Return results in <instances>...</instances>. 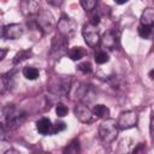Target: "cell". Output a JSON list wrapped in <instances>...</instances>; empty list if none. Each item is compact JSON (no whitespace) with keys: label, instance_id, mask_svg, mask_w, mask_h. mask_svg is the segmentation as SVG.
I'll list each match as a JSON object with an SVG mask.
<instances>
[{"label":"cell","instance_id":"cell-31","mask_svg":"<svg viewBox=\"0 0 154 154\" xmlns=\"http://www.w3.org/2000/svg\"><path fill=\"white\" fill-rule=\"evenodd\" d=\"M149 77H150V79H153V70L149 72Z\"/></svg>","mask_w":154,"mask_h":154},{"label":"cell","instance_id":"cell-23","mask_svg":"<svg viewBox=\"0 0 154 154\" xmlns=\"http://www.w3.org/2000/svg\"><path fill=\"white\" fill-rule=\"evenodd\" d=\"M65 128H66V124H65L64 122H55V123L52 125V128H51V132H49V134L55 135V134H58V132L65 130Z\"/></svg>","mask_w":154,"mask_h":154},{"label":"cell","instance_id":"cell-6","mask_svg":"<svg viewBox=\"0 0 154 154\" xmlns=\"http://www.w3.org/2000/svg\"><path fill=\"white\" fill-rule=\"evenodd\" d=\"M138 120V114L135 111H126L123 112L118 120H117V126L120 130H125V129H131L134 126H136Z\"/></svg>","mask_w":154,"mask_h":154},{"label":"cell","instance_id":"cell-2","mask_svg":"<svg viewBox=\"0 0 154 154\" xmlns=\"http://www.w3.org/2000/svg\"><path fill=\"white\" fill-rule=\"evenodd\" d=\"M118 130L119 129L117 126V122L114 119L107 118L99 126V136L103 143H111L116 140Z\"/></svg>","mask_w":154,"mask_h":154},{"label":"cell","instance_id":"cell-20","mask_svg":"<svg viewBox=\"0 0 154 154\" xmlns=\"http://www.w3.org/2000/svg\"><path fill=\"white\" fill-rule=\"evenodd\" d=\"M10 79H11V77L8 78L4 75H0V95H2L7 90V88H10V85H11Z\"/></svg>","mask_w":154,"mask_h":154},{"label":"cell","instance_id":"cell-27","mask_svg":"<svg viewBox=\"0 0 154 154\" xmlns=\"http://www.w3.org/2000/svg\"><path fill=\"white\" fill-rule=\"evenodd\" d=\"M6 54H7V49L6 48H0V61L5 58Z\"/></svg>","mask_w":154,"mask_h":154},{"label":"cell","instance_id":"cell-26","mask_svg":"<svg viewBox=\"0 0 154 154\" xmlns=\"http://www.w3.org/2000/svg\"><path fill=\"white\" fill-rule=\"evenodd\" d=\"M7 138V132H6V129L4 128V125L0 123V140L4 141Z\"/></svg>","mask_w":154,"mask_h":154},{"label":"cell","instance_id":"cell-18","mask_svg":"<svg viewBox=\"0 0 154 154\" xmlns=\"http://www.w3.org/2000/svg\"><path fill=\"white\" fill-rule=\"evenodd\" d=\"M30 57H31V51H29V49H28V51H20V52H18V53L14 55L12 63L16 65V64H19V63L26 60V59L30 58Z\"/></svg>","mask_w":154,"mask_h":154},{"label":"cell","instance_id":"cell-8","mask_svg":"<svg viewBox=\"0 0 154 154\" xmlns=\"http://www.w3.org/2000/svg\"><path fill=\"white\" fill-rule=\"evenodd\" d=\"M67 38L60 36L59 34L53 37L52 41V49H51V55L54 57V59H59L61 55L67 53Z\"/></svg>","mask_w":154,"mask_h":154},{"label":"cell","instance_id":"cell-22","mask_svg":"<svg viewBox=\"0 0 154 154\" xmlns=\"http://www.w3.org/2000/svg\"><path fill=\"white\" fill-rule=\"evenodd\" d=\"M152 28L153 26H148V25H140L138 26V35L143 38H148L152 34Z\"/></svg>","mask_w":154,"mask_h":154},{"label":"cell","instance_id":"cell-24","mask_svg":"<svg viewBox=\"0 0 154 154\" xmlns=\"http://www.w3.org/2000/svg\"><path fill=\"white\" fill-rule=\"evenodd\" d=\"M78 70L81 71V72H83V73H90L91 71H93V67H91V64L89 63V61H83V63H81V64H78Z\"/></svg>","mask_w":154,"mask_h":154},{"label":"cell","instance_id":"cell-3","mask_svg":"<svg viewBox=\"0 0 154 154\" xmlns=\"http://www.w3.org/2000/svg\"><path fill=\"white\" fill-rule=\"evenodd\" d=\"M71 87V77L70 76H59L54 77L49 81L48 88L52 93L57 95H66Z\"/></svg>","mask_w":154,"mask_h":154},{"label":"cell","instance_id":"cell-25","mask_svg":"<svg viewBox=\"0 0 154 154\" xmlns=\"http://www.w3.org/2000/svg\"><path fill=\"white\" fill-rule=\"evenodd\" d=\"M55 113L58 117H65L69 113V108L63 103H58L55 107Z\"/></svg>","mask_w":154,"mask_h":154},{"label":"cell","instance_id":"cell-32","mask_svg":"<svg viewBox=\"0 0 154 154\" xmlns=\"http://www.w3.org/2000/svg\"><path fill=\"white\" fill-rule=\"evenodd\" d=\"M36 154H49V153H46V152H40V153H36Z\"/></svg>","mask_w":154,"mask_h":154},{"label":"cell","instance_id":"cell-21","mask_svg":"<svg viewBox=\"0 0 154 154\" xmlns=\"http://www.w3.org/2000/svg\"><path fill=\"white\" fill-rule=\"evenodd\" d=\"M81 6L87 11V12H91L93 10H95V6L97 5V2L95 0H82L81 2Z\"/></svg>","mask_w":154,"mask_h":154},{"label":"cell","instance_id":"cell-13","mask_svg":"<svg viewBox=\"0 0 154 154\" xmlns=\"http://www.w3.org/2000/svg\"><path fill=\"white\" fill-rule=\"evenodd\" d=\"M153 22H154V10L152 7L144 8V11L142 12V16H141V24L153 26Z\"/></svg>","mask_w":154,"mask_h":154},{"label":"cell","instance_id":"cell-19","mask_svg":"<svg viewBox=\"0 0 154 154\" xmlns=\"http://www.w3.org/2000/svg\"><path fill=\"white\" fill-rule=\"evenodd\" d=\"M94 60H95L96 64H100V65H101V64L107 63V61L109 60V57H108V54H107L105 51H99V52L95 53Z\"/></svg>","mask_w":154,"mask_h":154},{"label":"cell","instance_id":"cell-30","mask_svg":"<svg viewBox=\"0 0 154 154\" xmlns=\"http://www.w3.org/2000/svg\"><path fill=\"white\" fill-rule=\"evenodd\" d=\"M48 4H49V5H55V6H58V5H61V1H59V2H54V1H48Z\"/></svg>","mask_w":154,"mask_h":154},{"label":"cell","instance_id":"cell-28","mask_svg":"<svg viewBox=\"0 0 154 154\" xmlns=\"http://www.w3.org/2000/svg\"><path fill=\"white\" fill-rule=\"evenodd\" d=\"M5 37V25L0 22V38Z\"/></svg>","mask_w":154,"mask_h":154},{"label":"cell","instance_id":"cell-10","mask_svg":"<svg viewBox=\"0 0 154 154\" xmlns=\"http://www.w3.org/2000/svg\"><path fill=\"white\" fill-rule=\"evenodd\" d=\"M24 32V29L20 24H10L5 26V37L10 40H17L19 38Z\"/></svg>","mask_w":154,"mask_h":154},{"label":"cell","instance_id":"cell-16","mask_svg":"<svg viewBox=\"0 0 154 154\" xmlns=\"http://www.w3.org/2000/svg\"><path fill=\"white\" fill-rule=\"evenodd\" d=\"M85 54H87V52H85L82 47H73V48H71V49L69 51V57H70V59L73 60V61H77V60L82 59Z\"/></svg>","mask_w":154,"mask_h":154},{"label":"cell","instance_id":"cell-29","mask_svg":"<svg viewBox=\"0 0 154 154\" xmlns=\"http://www.w3.org/2000/svg\"><path fill=\"white\" fill-rule=\"evenodd\" d=\"M5 154H19L17 150H14V149H10V150H7Z\"/></svg>","mask_w":154,"mask_h":154},{"label":"cell","instance_id":"cell-5","mask_svg":"<svg viewBox=\"0 0 154 154\" xmlns=\"http://www.w3.org/2000/svg\"><path fill=\"white\" fill-rule=\"evenodd\" d=\"M82 35H83V38H84L85 43L91 48H96L99 46L100 41H101L97 28L95 25L90 24V23H87V24L83 25Z\"/></svg>","mask_w":154,"mask_h":154},{"label":"cell","instance_id":"cell-11","mask_svg":"<svg viewBox=\"0 0 154 154\" xmlns=\"http://www.w3.org/2000/svg\"><path fill=\"white\" fill-rule=\"evenodd\" d=\"M101 41H102V45H103L106 48H108V49H114L116 46H117V43H118V37H117V35L114 34V31H107V32L103 34Z\"/></svg>","mask_w":154,"mask_h":154},{"label":"cell","instance_id":"cell-17","mask_svg":"<svg viewBox=\"0 0 154 154\" xmlns=\"http://www.w3.org/2000/svg\"><path fill=\"white\" fill-rule=\"evenodd\" d=\"M40 75V71L38 69L34 67V66H25L23 69V76L26 78V79H30V81H34Z\"/></svg>","mask_w":154,"mask_h":154},{"label":"cell","instance_id":"cell-9","mask_svg":"<svg viewBox=\"0 0 154 154\" xmlns=\"http://www.w3.org/2000/svg\"><path fill=\"white\" fill-rule=\"evenodd\" d=\"M75 116L82 123H91L93 122V113L89 107L84 103H78L75 107Z\"/></svg>","mask_w":154,"mask_h":154},{"label":"cell","instance_id":"cell-1","mask_svg":"<svg viewBox=\"0 0 154 154\" xmlns=\"http://www.w3.org/2000/svg\"><path fill=\"white\" fill-rule=\"evenodd\" d=\"M4 116L7 128L11 130L19 128L26 119V113L14 105H7L4 108Z\"/></svg>","mask_w":154,"mask_h":154},{"label":"cell","instance_id":"cell-14","mask_svg":"<svg viewBox=\"0 0 154 154\" xmlns=\"http://www.w3.org/2000/svg\"><path fill=\"white\" fill-rule=\"evenodd\" d=\"M63 154H81V144H79V141L77 138L72 140L63 149Z\"/></svg>","mask_w":154,"mask_h":154},{"label":"cell","instance_id":"cell-4","mask_svg":"<svg viewBox=\"0 0 154 154\" xmlns=\"http://www.w3.org/2000/svg\"><path fill=\"white\" fill-rule=\"evenodd\" d=\"M76 29H77V22L73 18H71L66 14H63L60 17V19L58 22V31H59L60 36L69 38L75 34Z\"/></svg>","mask_w":154,"mask_h":154},{"label":"cell","instance_id":"cell-12","mask_svg":"<svg viewBox=\"0 0 154 154\" xmlns=\"http://www.w3.org/2000/svg\"><path fill=\"white\" fill-rule=\"evenodd\" d=\"M51 128H52V122L47 117H43L36 122V130L41 135H48L51 132Z\"/></svg>","mask_w":154,"mask_h":154},{"label":"cell","instance_id":"cell-15","mask_svg":"<svg viewBox=\"0 0 154 154\" xmlns=\"http://www.w3.org/2000/svg\"><path fill=\"white\" fill-rule=\"evenodd\" d=\"M91 113L96 118H106L107 119L108 116H109V109L105 105H96L91 109Z\"/></svg>","mask_w":154,"mask_h":154},{"label":"cell","instance_id":"cell-7","mask_svg":"<svg viewBox=\"0 0 154 154\" xmlns=\"http://www.w3.org/2000/svg\"><path fill=\"white\" fill-rule=\"evenodd\" d=\"M35 20H36L37 26L40 29H42L45 32H49L54 24V19H53V16L51 14V12L47 10H43V8L37 12Z\"/></svg>","mask_w":154,"mask_h":154}]
</instances>
